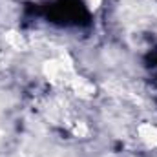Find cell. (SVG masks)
I'll use <instances>...</instances> for the list:
<instances>
[{"label":"cell","mask_w":157,"mask_h":157,"mask_svg":"<svg viewBox=\"0 0 157 157\" xmlns=\"http://www.w3.org/2000/svg\"><path fill=\"white\" fill-rule=\"evenodd\" d=\"M137 133H139V139L146 146H150V148H155L157 146V126L144 122V124H141L137 128Z\"/></svg>","instance_id":"cell-1"},{"label":"cell","mask_w":157,"mask_h":157,"mask_svg":"<svg viewBox=\"0 0 157 157\" xmlns=\"http://www.w3.org/2000/svg\"><path fill=\"white\" fill-rule=\"evenodd\" d=\"M101 2H102V0H86V4H88L90 9H97V7L101 6Z\"/></svg>","instance_id":"cell-2"}]
</instances>
